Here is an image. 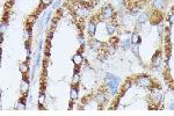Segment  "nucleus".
I'll return each instance as SVG.
<instances>
[{"instance_id":"nucleus-17","label":"nucleus","mask_w":174,"mask_h":116,"mask_svg":"<svg viewBox=\"0 0 174 116\" xmlns=\"http://www.w3.org/2000/svg\"><path fill=\"white\" fill-rule=\"evenodd\" d=\"M19 70L22 74H27V72H28V70H29V67H28V63H21V64L19 65Z\"/></svg>"},{"instance_id":"nucleus-27","label":"nucleus","mask_w":174,"mask_h":116,"mask_svg":"<svg viewBox=\"0 0 174 116\" xmlns=\"http://www.w3.org/2000/svg\"><path fill=\"white\" fill-rule=\"evenodd\" d=\"M168 21H169V23H171V25H173V23H174V12H172V14L169 15Z\"/></svg>"},{"instance_id":"nucleus-4","label":"nucleus","mask_w":174,"mask_h":116,"mask_svg":"<svg viewBox=\"0 0 174 116\" xmlns=\"http://www.w3.org/2000/svg\"><path fill=\"white\" fill-rule=\"evenodd\" d=\"M100 18H101V20H103V21H111V20L115 18V11H114V8L110 6V5L104 6L102 9H101Z\"/></svg>"},{"instance_id":"nucleus-20","label":"nucleus","mask_w":174,"mask_h":116,"mask_svg":"<svg viewBox=\"0 0 174 116\" xmlns=\"http://www.w3.org/2000/svg\"><path fill=\"white\" fill-rule=\"evenodd\" d=\"M131 50H132V52H134V55H135L136 57L139 56V44H132L131 45Z\"/></svg>"},{"instance_id":"nucleus-29","label":"nucleus","mask_w":174,"mask_h":116,"mask_svg":"<svg viewBox=\"0 0 174 116\" xmlns=\"http://www.w3.org/2000/svg\"><path fill=\"white\" fill-rule=\"evenodd\" d=\"M59 5H60V0H56V2H55L53 6H52V9H57Z\"/></svg>"},{"instance_id":"nucleus-14","label":"nucleus","mask_w":174,"mask_h":116,"mask_svg":"<svg viewBox=\"0 0 174 116\" xmlns=\"http://www.w3.org/2000/svg\"><path fill=\"white\" fill-rule=\"evenodd\" d=\"M95 100H97V102H99V103H106V101H107L106 93H103V92H99V93H97Z\"/></svg>"},{"instance_id":"nucleus-30","label":"nucleus","mask_w":174,"mask_h":116,"mask_svg":"<svg viewBox=\"0 0 174 116\" xmlns=\"http://www.w3.org/2000/svg\"><path fill=\"white\" fill-rule=\"evenodd\" d=\"M169 109H171V110H173V109H174V102L172 103L171 106H169Z\"/></svg>"},{"instance_id":"nucleus-1","label":"nucleus","mask_w":174,"mask_h":116,"mask_svg":"<svg viewBox=\"0 0 174 116\" xmlns=\"http://www.w3.org/2000/svg\"><path fill=\"white\" fill-rule=\"evenodd\" d=\"M118 83H120V79L115 76H111L109 73L106 74V85L108 86V90L113 93L116 94L117 93V88H118Z\"/></svg>"},{"instance_id":"nucleus-25","label":"nucleus","mask_w":174,"mask_h":116,"mask_svg":"<svg viewBox=\"0 0 174 116\" xmlns=\"http://www.w3.org/2000/svg\"><path fill=\"white\" fill-rule=\"evenodd\" d=\"M164 32H165V28H164V26L159 25V26H158V34H159V36H162Z\"/></svg>"},{"instance_id":"nucleus-16","label":"nucleus","mask_w":174,"mask_h":116,"mask_svg":"<svg viewBox=\"0 0 174 116\" xmlns=\"http://www.w3.org/2000/svg\"><path fill=\"white\" fill-rule=\"evenodd\" d=\"M70 97L71 101H76L78 99V87L77 86H72L71 90H70Z\"/></svg>"},{"instance_id":"nucleus-19","label":"nucleus","mask_w":174,"mask_h":116,"mask_svg":"<svg viewBox=\"0 0 174 116\" xmlns=\"http://www.w3.org/2000/svg\"><path fill=\"white\" fill-rule=\"evenodd\" d=\"M131 86H132V80H131V79H127L125 83L122 85V92L124 93L127 90H129Z\"/></svg>"},{"instance_id":"nucleus-12","label":"nucleus","mask_w":174,"mask_h":116,"mask_svg":"<svg viewBox=\"0 0 174 116\" xmlns=\"http://www.w3.org/2000/svg\"><path fill=\"white\" fill-rule=\"evenodd\" d=\"M28 90H29V80H28V78H23L21 84H20V90H21L22 94H26L27 95Z\"/></svg>"},{"instance_id":"nucleus-13","label":"nucleus","mask_w":174,"mask_h":116,"mask_svg":"<svg viewBox=\"0 0 174 116\" xmlns=\"http://www.w3.org/2000/svg\"><path fill=\"white\" fill-rule=\"evenodd\" d=\"M148 19H150V14L142 13L139 16H138V19H137V23H138V25H143V23H145Z\"/></svg>"},{"instance_id":"nucleus-8","label":"nucleus","mask_w":174,"mask_h":116,"mask_svg":"<svg viewBox=\"0 0 174 116\" xmlns=\"http://www.w3.org/2000/svg\"><path fill=\"white\" fill-rule=\"evenodd\" d=\"M72 63L76 65V66H81V64L84 63V55H83V52L78 51L72 57Z\"/></svg>"},{"instance_id":"nucleus-26","label":"nucleus","mask_w":174,"mask_h":116,"mask_svg":"<svg viewBox=\"0 0 174 116\" xmlns=\"http://www.w3.org/2000/svg\"><path fill=\"white\" fill-rule=\"evenodd\" d=\"M39 60H41V52H39V53H37V56H36V60H35V65H34L35 67L39 65Z\"/></svg>"},{"instance_id":"nucleus-15","label":"nucleus","mask_w":174,"mask_h":116,"mask_svg":"<svg viewBox=\"0 0 174 116\" xmlns=\"http://www.w3.org/2000/svg\"><path fill=\"white\" fill-rule=\"evenodd\" d=\"M130 41L132 44H139L141 43V36L138 32H132L131 34V37H130Z\"/></svg>"},{"instance_id":"nucleus-28","label":"nucleus","mask_w":174,"mask_h":116,"mask_svg":"<svg viewBox=\"0 0 174 116\" xmlns=\"http://www.w3.org/2000/svg\"><path fill=\"white\" fill-rule=\"evenodd\" d=\"M78 41H79V43H80V44H81V46H83V45H84L85 39H84V36H83V35H80V36H79V37H78Z\"/></svg>"},{"instance_id":"nucleus-23","label":"nucleus","mask_w":174,"mask_h":116,"mask_svg":"<svg viewBox=\"0 0 174 116\" xmlns=\"http://www.w3.org/2000/svg\"><path fill=\"white\" fill-rule=\"evenodd\" d=\"M129 12H130V14L136 15V14H138V12H139V7L138 6H131L129 8Z\"/></svg>"},{"instance_id":"nucleus-10","label":"nucleus","mask_w":174,"mask_h":116,"mask_svg":"<svg viewBox=\"0 0 174 116\" xmlns=\"http://www.w3.org/2000/svg\"><path fill=\"white\" fill-rule=\"evenodd\" d=\"M103 44H104V43L100 42L99 39H93L90 43V50H99V51H100L101 49H103Z\"/></svg>"},{"instance_id":"nucleus-2","label":"nucleus","mask_w":174,"mask_h":116,"mask_svg":"<svg viewBox=\"0 0 174 116\" xmlns=\"http://www.w3.org/2000/svg\"><path fill=\"white\" fill-rule=\"evenodd\" d=\"M150 97H151V101L155 104H158V103L161 102L162 97H164V93L161 90L160 87H155V86H152L150 88Z\"/></svg>"},{"instance_id":"nucleus-24","label":"nucleus","mask_w":174,"mask_h":116,"mask_svg":"<svg viewBox=\"0 0 174 116\" xmlns=\"http://www.w3.org/2000/svg\"><path fill=\"white\" fill-rule=\"evenodd\" d=\"M45 101V94L43 93V92H41L39 95V104H43Z\"/></svg>"},{"instance_id":"nucleus-11","label":"nucleus","mask_w":174,"mask_h":116,"mask_svg":"<svg viewBox=\"0 0 174 116\" xmlns=\"http://www.w3.org/2000/svg\"><path fill=\"white\" fill-rule=\"evenodd\" d=\"M106 28H107V32H108V35H114L116 32H117V23H116L115 21H109L108 23H107V26H106Z\"/></svg>"},{"instance_id":"nucleus-3","label":"nucleus","mask_w":174,"mask_h":116,"mask_svg":"<svg viewBox=\"0 0 174 116\" xmlns=\"http://www.w3.org/2000/svg\"><path fill=\"white\" fill-rule=\"evenodd\" d=\"M90 6L80 4V2H78L76 8H74V13H76V15H77L78 18H80V19L87 18V16L90 15Z\"/></svg>"},{"instance_id":"nucleus-18","label":"nucleus","mask_w":174,"mask_h":116,"mask_svg":"<svg viewBox=\"0 0 174 116\" xmlns=\"http://www.w3.org/2000/svg\"><path fill=\"white\" fill-rule=\"evenodd\" d=\"M131 41L129 39H124V41H122V43H121V48L122 49H124V50H127V49H131Z\"/></svg>"},{"instance_id":"nucleus-21","label":"nucleus","mask_w":174,"mask_h":116,"mask_svg":"<svg viewBox=\"0 0 174 116\" xmlns=\"http://www.w3.org/2000/svg\"><path fill=\"white\" fill-rule=\"evenodd\" d=\"M95 1H97V0H78V2L84 4V5H87V6H90V7L95 4Z\"/></svg>"},{"instance_id":"nucleus-5","label":"nucleus","mask_w":174,"mask_h":116,"mask_svg":"<svg viewBox=\"0 0 174 116\" xmlns=\"http://www.w3.org/2000/svg\"><path fill=\"white\" fill-rule=\"evenodd\" d=\"M136 85L141 86V87H144V88H151L152 86H155L152 79L146 76V74H143V76H138L136 78Z\"/></svg>"},{"instance_id":"nucleus-7","label":"nucleus","mask_w":174,"mask_h":116,"mask_svg":"<svg viewBox=\"0 0 174 116\" xmlns=\"http://www.w3.org/2000/svg\"><path fill=\"white\" fill-rule=\"evenodd\" d=\"M161 60H162V57H161V50H158V51L155 53V56L152 57V66L158 69L161 64Z\"/></svg>"},{"instance_id":"nucleus-9","label":"nucleus","mask_w":174,"mask_h":116,"mask_svg":"<svg viewBox=\"0 0 174 116\" xmlns=\"http://www.w3.org/2000/svg\"><path fill=\"white\" fill-rule=\"evenodd\" d=\"M95 32H97V22L94 20H90L87 23V32L90 37H93L95 35Z\"/></svg>"},{"instance_id":"nucleus-6","label":"nucleus","mask_w":174,"mask_h":116,"mask_svg":"<svg viewBox=\"0 0 174 116\" xmlns=\"http://www.w3.org/2000/svg\"><path fill=\"white\" fill-rule=\"evenodd\" d=\"M167 6V0H152V7L155 11H162Z\"/></svg>"},{"instance_id":"nucleus-22","label":"nucleus","mask_w":174,"mask_h":116,"mask_svg":"<svg viewBox=\"0 0 174 116\" xmlns=\"http://www.w3.org/2000/svg\"><path fill=\"white\" fill-rule=\"evenodd\" d=\"M52 4V0H41V5H39V8H42V7H46L49 6V5H51Z\"/></svg>"}]
</instances>
